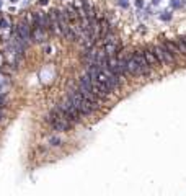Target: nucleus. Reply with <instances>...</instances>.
Listing matches in <instances>:
<instances>
[{"mask_svg":"<svg viewBox=\"0 0 186 196\" xmlns=\"http://www.w3.org/2000/svg\"><path fill=\"white\" fill-rule=\"evenodd\" d=\"M47 121L51 122V126H52L56 131H69V129L72 128V122H74V121L69 120L65 111L61 108V105L51 111V114L47 116Z\"/></svg>","mask_w":186,"mask_h":196,"instance_id":"f257e3e1","label":"nucleus"},{"mask_svg":"<svg viewBox=\"0 0 186 196\" xmlns=\"http://www.w3.org/2000/svg\"><path fill=\"white\" fill-rule=\"evenodd\" d=\"M67 98L74 103V106L77 108L78 111H80L82 114H92L95 110H98V106L96 105H93L92 101H88L87 98L82 95L80 92H77V90H70L69 92Z\"/></svg>","mask_w":186,"mask_h":196,"instance_id":"f03ea898","label":"nucleus"},{"mask_svg":"<svg viewBox=\"0 0 186 196\" xmlns=\"http://www.w3.org/2000/svg\"><path fill=\"white\" fill-rule=\"evenodd\" d=\"M152 49H154V52H155V56H157V59H158L160 64L170 65V64H175V62H176V56L171 54L163 43L157 44V46H152Z\"/></svg>","mask_w":186,"mask_h":196,"instance_id":"7ed1b4c3","label":"nucleus"},{"mask_svg":"<svg viewBox=\"0 0 186 196\" xmlns=\"http://www.w3.org/2000/svg\"><path fill=\"white\" fill-rule=\"evenodd\" d=\"M132 56H134V59H136L137 65H139L142 77L149 75V74L152 72V67L149 65V62H147V59H145V56H144V52H140V51H134V52H132Z\"/></svg>","mask_w":186,"mask_h":196,"instance_id":"20e7f679","label":"nucleus"},{"mask_svg":"<svg viewBox=\"0 0 186 196\" xmlns=\"http://www.w3.org/2000/svg\"><path fill=\"white\" fill-rule=\"evenodd\" d=\"M61 108L65 111V114L69 116V120H70V121H74V122H75V121L80 120V114H82V113L74 106V103H72V101L69 100V98L64 101V103H61Z\"/></svg>","mask_w":186,"mask_h":196,"instance_id":"39448f33","label":"nucleus"},{"mask_svg":"<svg viewBox=\"0 0 186 196\" xmlns=\"http://www.w3.org/2000/svg\"><path fill=\"white\" fill-rule=\"evenodd\" d=\"M16 34H18V39H21V43L26 46V43L31 39V30L28 22H21L16 26Z\"/></svg>","mask_w":186,"mask_h":196,"instance_id":"423d86ee","label":"nucleus"},{"mask_svg":"<svg viewBox=\"0 0 186 196\" xmlns=\"http://www.w3.org/2000/svg\"><path fill=\"white\" fill-rule=\"evenodd\" d=\"M47 15H49V22H51V30L57 34H62L61 26H59V13H57V10H51Z\"/></svg>","mask_w":186,"mask_h":196,"instance_id":"0eeeda50","label":"nucleus"},{"mask_svg":"<svg viewBox=\"0 0 186 196\" xmlns=\"http://www.w3.org/2000/svg\"><path fill=\"white\" fill-rule=\"evenodd\" d=\"M144 56H145V59H147V62H149L150 67H157V65H160V62H158V59H157V56H155L152 48H147L145 51H144Z\"/></svg>","mask_w":186,"mask_h":196,"instance_id":"6e6552de","label":"nucleus"},{"mask_svg":"<svg viewBox=\"0 0 186 196\" xmlns=\"http://www.w3.org/2000/svg\"><path fill=\"white\" fill-rule=\"evenodd\" d=\"M31 38H33L36 43H44V41H46V33H44L43 28H34V30L31 31Z\"/></svg>","mask_w":186,"mask_h":196,"instance_id":"1a4fd4ad","label":"nucleus"},{"mask_svg":"<svg viewBox=\"0 0 186 196\" xmlns=\"http://www.w3.org/2000/svg\"><path fill=\"white\" fill-rule=\"evenodd\" d=\"M163 44H165V46L168 48V51H170L171 54H175V56L181 54V51H180V48H178L176 41H170V39H165V41H163Z\"/></svg>","mask_w":186,"mask_h":196,"instance_id":"9d476101","label":"nucleus"},{"mask_svg":"<svg viewBox=\"0 0 186 196\" xmlns=\"http://www.w3.org/2000/svg\"><path fill=\"white\" fill-rule=\"evenodd\" d=\"M65 10H67V13H69V16H70L72 22H75V20H78V18L82 16V13L78 12V8H77L75 5H69Z\"/></svg>","mask_w":186,"mask_h":196,"instance_id":"9b49d317","label":"nucleus"},{"mask_svg":"<svg viewBox=\"0 0 186 196\" xmlns=\"http://www.w3.org/2000/svg\"><path fill=\"white\" fill-rule=\"evenodd\" d=\"M176 44H178V48H180L181 54L186 56V41L183 39V38H180V39H176Z\"/></svg>","mask_w":186,"mask_h":196,"instance_id":"f8f14e48","label":"nucleus"},{"mask_svg":"<svg viewBox=\"0 0 186 196\" xmlns=\"http://www.w3.org/2000/svg\"><path fill=\"white\" fill-rule=\"evenodd\" d=\"M49 142H51L52 146H61V139H59V137H56V136H52V137L49 139Z\"/></svg>","mask_w":186,"mask_h":196,"instance_id":"ddd939ff","label":"nucleus"},{"mask_svg":"<svg viewBox=\"0 0 186 196\" xmlns=\"http://www.w3.org/2000/svg\"><path fill=\"white\" fill-rule=\"evenodd\" d=\"M170 18H171V13H170V12H163V15H162V20H163V22H168Z\"/></svg>","mask_w":186,"mask_h":196,"instance_id":"4468645a","label":"nucleus"},{"mask_svg":"<svg viewBox=\"0 0 186 196\" xmlns=\"http://www.w3.org/2000/svg\"><path fill=\"white\" fill-rule=\"evenodd\" d=\"M118 3H119V7H123V8H127V7H129V2H127V0H118Z\"/></svg>","mask_w":186,"mask_h":196,"instance_id":"2eb2a0df","label":"nucleus"},{"mask_svg":"<svg viewBox=\"0 0 186 196\" xmlns=\"http://www.w3.org/2000/svg\"><path fill=\"white\" fill-rule=\"evenodd\" d=\"M136 7L137 8H142L144 7V0H136Z\"/></svg>","mask_w":186,"mask_h":196,"instance_id":"dca6fc26","label":"nucleus"},{"mask_svg":"<svg viewBox=\"0 0 186 196\" xmlns=\"http://www.w3.org/2000/svg\"><path fill=\"white\" fill-rule=\"evenodd\" d=\"M3 101H5V98H3L2 95H0V106H3Z\"/></svg>","mask_w":186,"mask_h":196,"instance_id":"f3484780","label":"nucleus"},{"mask_svg":"<svg viewBox=\"0 0 186 196\" xmlns=\"http://www.w3.org/2000/svg\"><path fill=\"white\" fill-rule=\"evenodd\" d=\"M3 120V111H0V121Z\"/></svg>","mask_w":186,"mask_h":196,"instance_id":"a211bd4d","label":"nucleus"},{"mask_svg":"<svg viewBox=\"0 0 186 196\" xmlns=\"http://www.w3.org/2000/svg\"><path fill=\"white\" fill-rule=\"evenodd\" d=\"M10 2H12V3H16V2H18V0H10Z\"/></svg>","mask_w":186,"mask_h":196,"instance_id":"6ab92c4d","label":"nucleus"},{"mask_svg":"<svg viewBox=\"0 0 186 196\" xmlns=\"http://www.w3.org/2000/svg\"><path fill=\"white\" fill-rule=\"evenodd\" d=\"M0 7H2V0H0Z\"/></svg>","mask_w":186,"mask_h":196,"instance_id":"aec40b11","label":"nucleus"},{"mask_svg":"<svg viewBox=\"0 0 186 196\" xmlns=\"http://www.w3.org/2000/svg\"><path fill=\"white\" fill-rule=\"evenodd\" d=\"M183 39H185V41H186V36H185V38H183Z\"/></svg>","mask_w":186,"mask_h":196,"instance_id":"412c9836","label":"nucleus"}]
</instances>
